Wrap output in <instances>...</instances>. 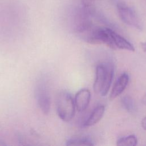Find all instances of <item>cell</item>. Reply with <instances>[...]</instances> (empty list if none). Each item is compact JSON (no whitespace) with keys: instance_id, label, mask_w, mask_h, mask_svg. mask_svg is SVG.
I'll return each instance as SVG.
<instances>
[{"instance_id":"7a4b0ae2","label":"cell","mask_w":146,"mask_h":146,"mask_svg":"<svg viewBox=\"0 0 146 146\" xmlns=\"http://www.w3.org/2000/svg\"><path fill=\"white\" fill-rule=\"evenodd\" d=\"M56 107V112L61 120L68 121L74 117L76 108L75 102L68 91L62 90L58 94Z\"/></svg>"},{"instance_id":"8992f818","label":"cell","mask_w":146,"mask_h":146,"mask_svg":"<svg viewBox=\"0 0 146 146\" xmlns=\"http://www.w3.org/2000/svg\"><path fill=\"white\" fill-rule=\"evenodd\" d=\"M91 99V93L87 88L79 90L76 94L74 99L76 109L79 112L84 111L88 106Z\"/></svg>"},{"instance_id":"ba28073f","label":"cell","mask_w":146,"mask_h":146,"mask_svg":"<svg viewBox=\"0 0 146 146\" xmlns=\"http://www.w3.org/2000/svg\"><path fill=\"white\" fill-rule=\"evenodd\" d=\"M112 36L114 44L116 49L125 50L130 51H134V46L123 36L115 32L112 30Z\"/></svg>"},{"instance_id":"3957f363","label":"cell","mask_w":146,"mask_h":146,"mask_svg":"<svg viewBox=\"0 0 146 146\" xmlns=\"http://www.w3.org/2000/svg\"><path fill=\"white\" fill-rule=\"evenodd\" d=\"M35 95L39 108L43 113H49L51 106V99L47 81L44 77L39 78L35 87Z\"/></svg>"},{"instance_id":"5b68a950","label":"cell","mask_w":146,"mask_h":146,"mask_svg":"<svg viewBox=\"0 0 146 146\" xmlns=\"http://www.w3.org/2000/svg\"><path fill=\"white\" fill-rule=\"evenodd\" d=\"M129 75L127 73H123L115 83L109 96V99L112 100L120 95L126 88L129 82Z\"/></svg>"},{"instance_id":"5bb4252c","label":"cell","mask_w":146,"mask_h":146,"mask_svg":"<svg viewBox=\"0 0 146 146\" xmlns=\"http://www.w3.org/2000/svg\"><path fill=\"white\" fill-rule=\"evenodd\" d=\"M141 102L144 105L146 106V92L144 94L141 98Z\"/></svg>"},{"instance_id":"4fadbf2b","label":"cell","mask_w":146,"mask_h":146,"mask_svg":"<svg viewBox=\"0 0 146 146\" xmlns=\"http://www.w3.org/2000/svg\"><path fill=\"white\" fill-rule=\"evenodd\" d=\"M140 45H141V47L142 50H143V51L146 54V42L141 43Z\"/></svg>"},{"instance_id":"9a60e30c","label":"cell","mask_w":146,"mask_h":146,"mask_svg":"<svg viewBox=\"0 0 146 146\" xmlns=\"http://www.w3.org/2000/svg\"><path fill=\"white\" fill-rule=\"evenodd\" d=\"M2 144H2V143H0V145H2Z\"/></svg>"},{"instance_id":"9c48e42d","label":"cell","mask_w":146,"mask_h":146,"mask_svg":"<svg viewBox=\"0 0 146 146\" xmlns=\"http://www.w3.org/2000/svg\"><path fill=\"white\" fill-rule=\"evenodd\" d=\"M92 141L87 137H75L68 139L66 141L67 145H93Z\"/></svg>"},{"instance_id":"6da1fadb","label":"cell","mask_w":146,"mask_h":146,"mask_svg":"<svg viewBox=\"0 0 146 146\" xmlns=\"http://www.w3.org/2000/svg\"><path fill=\"white\" fill-rule=\"evenodd\" d=\"M114 74L113 66L111 63H100L96 67L95 79L93 84L94 91L102 96L110 90Z\"/></svg>"},{"instance_id":"277c9868","label":"cell","mask_w":146,"mask_h":146,"mask_svg":"<svg viewBox=\"0 0 146 146\" xmlns=\"http://www.w3.org/2000/svg\"><path fill=\"white\" fill-rule=\"evenodd\" d=\"M117 8L119 17L126 25L138 30L142 29V25L135 11L122 2H118Z\"/></svg>"},{"instance_id":"7c38bea8","label":"cell","mask_w":146,"mask_h":146,"mask_svg":"<svg viewBox=\"0 0 146 146\" xmlns=\"http://www.w3.org/2000/svg\"><path fill=\"white\" fill-rule=\"evenodd\" d=\"M141 125L142 128L144 130H146V116L145 117H144L143 119L142 120V121L141 122Z\"/></svg>"},{"instance_id":"30bf717a","label":"cell","mask_w":146,"mask_h":146,"mask_svg":"<svg viewBox=\"0 0 146 146\" xmlns=\"http://www.w3.org/2000/svg\"><path fill=\"white\" fill-rule=\"evenodd\" d=\"M137 143L136 136L134 135H130L119 139L116 142V145L119 146H135Z\"/></svg>"},{"instance_id":"52a82bcc","label":"cell","mask_w":146,"mask_h":146,"mask_svg":"<svg viewBox=\"0 0 146 146\" xmlns=\"http://www.w3.org/2000/svg\"><path fill=\"white\" fill-rule=\"evenodd\" d=\"M105 111L104 106L99 105L96 107L88 118L84 121L83 125L85 127H91L98 123L102 118Z\"/></svg>"},{"instance_id":"8fae6325","label":"cell","mask_w":146,"mask_h":146,"mask_svg":"<svg viewBox=\"0 0 146 146\" xmlns=\"http://www.w3.org/2000/svg\"><path fill=\"white\" fill-rule=\"evenodd\" d=\"M121 104L123 107L129 112H132L135 110V105L133 100L132 98L128 95L124 96L122 97L121 100Z\"/></svg>"}]
</instances>
